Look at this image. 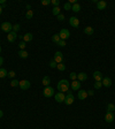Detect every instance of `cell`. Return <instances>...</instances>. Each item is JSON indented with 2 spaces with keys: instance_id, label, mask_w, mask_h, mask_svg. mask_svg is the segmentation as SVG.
Here are the masks:
<instances>
[{
  "instance_id": "1",
  "label": "cell",
  "mask_w": 115,
  "mask_h": 129,
  "mask_svg": "<svg viewBox=\"0 0 115 129\" xmlns=\"http://www.w3.org/2000/svg\"><path fill=\"white\" fill-rule=\"evenodd\" d=\"M70 88V83L67 80H60L58 82V90L60 92H67Z\"/></svg>"
},
{
  "instance_id": "2",
  "label": "cell",
  "mask_w": 115,
  "mask_h": 129,
  "mask_svg": "<svg viewBox=\"0 0 115 129\" xmlns=\"http://www.w3.org/2000/svg\"><path fill=\"white\" fill-rule=\"evenodd\" d=\"M43 95H44V97H46V98H51L53 97L55 92H54V89L52 87H45L44 89V91H43Z\"/></svg>"
},
{
  "instance_id": "3",
  "label": "cell",
  "mask_w": 115,
  "mask_h": 129,
  "mask_svg": "<svg viewBox=\"0 0 115 129\" xmlns=\"http://www.w3.org/2000/svg\"><path fill=\"white\" fill-rule=\"evenodd\" d=\"M67 96H66V99H64V104L66 105H71V104L74 103V100H75V97H74L73 92L70 91V90H68L67 91Z\"/></svg>"
},
{
  "instance_id": "4",
  "label": "cell",
  "mask_w": 115,
  "mask_h": 129,
  "mask_svg": "<svg viewBox=\"0 0 115 129\" xmlns=\"http://www.w3.org/2000/svg\"><path fill=\"white\" fill-rule=\"evenodd\" d=\"M59 36H60V39L67 41L69 37H70V32H69V30H67V29H61L60 32H59Z\"/></svg>"
},
{
  "instance_id": "5",
  "label": "cell",
  "mask_w": 115,
  "mask_h": 129,
  "mask_svg": "<svg viewBox=\"0 0 115 129\" xmlns=\"http://www.w3.org/2000/svg\"><path fill=\"white\" fill-rule=\"evenodd\" d=\"M1 30L4 31V32H11L13 31V26H12V23L9 22H2V24H1Z\"/></svg>"
},
{
  "instance_id": "6",
  "label": "cell",
  "mask_w": 115,
  "mask_h": 129,
  "mask_svg": "<svg viewBox=\"0 0 115 129\" xmlns=\"http://www.w3.org/2000/svg\"><path fill=\"white\" fill-rule=\"evenodd\" d=\"M19 87H20L22 90H28V89L31 87V83H30V81H28V80H22V81H20Z\"/></svg>"
},
{
  "instance_id": "7",
  "label": "cell",
  "mask_w": 115,
  "mask_h": 129,
  "mask_svg": "<svg viewBox=\"0 0 115 129\" xmlns=\"http://www.w3.org/2000/svg\"><path fill=\"white\" fill-rule=\"evenodd\" d=\"M54 98H55V102H58V103H64L66 95L63 92H57L54 95Z\"/></svg>"
},
{
  "instance_id": "8",
  "label": "cell",
  "mask_w": 115,
  "mask_h": 129,
  "mask_svg": "<svg viewBox=\"0 0 115 129\" xmlns=\"http://www.w3.org/2000/svg\"><path fill=\"white\" fill-rule=\"evenodd\" d=\"M53 60L57 62V63H61L63 62V54L62 52H55V54H54V57H53Z\"/></svg>"
},
{
  "instance_id": "9",
  "label": "cell",
  "mask_w": 115,
  "mask_h": 129,
  "mask_svg": "<svg viewBox=\"0 0 115 129\" xmlns=\"http://www.w3.org/2000/svg\"><path fill=\"white\" fill-rule=\"evenodd\" d=\"M69 24L74 28H78L79 26V20L76 17V16H71L70 19H69Z\"/></svg>"
},
{
  "instance_id": "10",
  "label": "cell",
  "mask_w": 115,
  "mask_h": 129,
  "mask_svg": "<svg viewBox=\"0 0 115 129\" xmlns=\"http://www.w3.org/2000/svg\"><path fill=\"white\" fill-rule=\"evenodd\" d=\"M114 113H112V112H106L105 114V121L107 122V123H110V122H113L114 121Z\"/></svg>"
},
{
  "instance_id": "11",
  "label": "cell",
  "mask_w": 115,
  "mask_h": 129,
  "mask_svg": "<svg viewBox=\"0 0 115 129\" xmlns=\"http://www.w3.org/2000/svg\"><path fill=\"white\" fill-rule=\"evenodd\" d=\"M16 38H17V34L14 32V31H11L8 35H7V41H9V43H14L16 41Z\"/></svg>"
},
{
  "instance_id": "12",
  "label": "cell",
  "mask_w": 115,
  "mask_h": 129,
  "mask_svg": "<svg viewBox=\"0 0 115 129\" xmlns=\"http://www.w3.org/2000/svg\"><path fill=\"white\" fill-rule=\"evenodd\" d=\"M93 78L96 82H101L102 78H104V75L101 74V72H98V70H97V72L93 73Z\"/></svg>"
},
{
  "instance_id": "13",
  "label": "cell",
  "mask_w": 115,
  "mask_h": 129,
  "mask_svg": "<svg viewBox=\"0 0 115 129\" xmlns=\"http://www.w3.org/2000/svg\"><path fill=\"white\" fill-rule=\"evenodd\" d=\"M70 88L73 89V90H79L81 89V82H79L78 80H76V81H73V82L70 83Z\"/></svg>"
},
{
  "instance_id": "14",
  "label": "cell",
  "mask_w": 115,
  "mask_h": 129,
  "mask_svg": "<svg viewBox=\"0 0 115 129\" xmlns=\"http://www.w3.org/2000/svg\"><path fill=\"white\" fill-rule=\"evenodd\" d=\"M77 97H78V99H81V100L86 99V97H88V91H85V90H79L78 92H77Z\"/></svg>"
},
{
  "instance_id": "15",
  "label": "cell",
  "mask_w": 115,
  "mask_h": 129,
  "mask_svg": "<svg viewBox=\"0 0 115 129\" xmlns=\"http://www.w3.org/2000/svg\"><path fill=\"white\" fill-rule=\"evenodd\" d=\"M106 7H107V2L104 1V0H99V1L97 2V8L99 10H104Z\"/></svg>"
},
{
  "instance_id": "16",
  "label": "cell",
  "mask_w": 115,
  "mask_h": 129,
  "mask_svg": "<svg viewBox=\"0 0 115 129\" xmlns=\"http://www.w3.org/2000/svg\"><path fill=\"white\" fill-rule=\"evenodd\" d=\"M101 83H102V85H104V87L109 88L110 85H112V80H110L109 77H104L102 78V81H101Z\"/></svg>"
},
{
  "instance_id": "17",
  "label": "cell",
  "mask_w": 115,
  "mask_h": 129,
  "mask_svg": "<svg viewBox=\"0 0 115 129\" xmlns=\"http://www.w3.org/2000/svg\"><path fill=\"white\" fill-rule=\"evenodd\" d=\"M32 38H33V36H32V34L31 32H28V34H26L24 36L22 37V39H23V41H32Z\"/></svg>"
},
{
  "instance_id": "18",
  "label": "cell",
  "mask_w": 115,
  "mask_h": 129,
  "mask_svg": "<svg viewBox=\"0 0 115 129\" xmlns=\"http://www.w3.org/2000/svg\"><path fill=\"white\" fill-rule=\"evenodd\" d=\"M93 28H92V27H85V28H84V34H85V35H89V36H92V35H93Z\"/></svg>"
},
{
  "instance_id": "19",
  "label": "cell",
  "mask_w": 115,
  "mask_h": 129,
  "mask_svg": "<svg viewBox=\"0 0 115 129\" xmlns=\"http://www.w3.org/2000/svg\"><path fill=\"white\" fill-rule=\"evenodd\" d=\"M86 78H88V75H86L85 73H78V74H77V80H78L79 82H83Z\"/></svg>"
},
{
  "instance_id": "20",
  "label": "cell",
  "mask_w": 115,
  "mask_h": 129,
  "mask_svg": "<svg viewBox=\"0 0 115 129\" xmlns=\"http://www.w3.org/2000/svg\"><path fill=\"white\" fill-rule=\"evenodd\" d=\"M28 55H29V53H28L26 50H20V51H19V57L22 58V59H26Z\"/></svg>"
},
{
  "instance_id": "21",
  "label": "cell",
  "mask_w": 115,
  "mask_h": 129,
  "mask_svg": "<svg viewBox=\"0 0 115 129\" xmlns=\"http://www.w3.org/2000/svg\"><path fill=\"white\" fill-rule=\"evenodd\" d=\"M42 83L45 85V87H50V83H51V78L48 77V76H44L43 77V81Z\"/></svg>"
},
{
  "instance_id": "22",
  "label": "cell",
  "mask_w": 115,
  "mask_h": 129,
  "mask_svg": "<svg viewBox=\"0 0 115 129\" xmlns=\"http://www.w3.org/2000/svg\"><path fill=\"white\" fill-rule=\"evenodd\" d=\"M8 76V72L5 68H0V78H5Z\"/></svg>"
},
{
  "instance_id": "23",
  "label": "cell",
  "mask_w": 115,
  "mask_h": 129,
  "mask_svg": "<svg viewBox=\"0 0 115 129\" xmlns=\"http://www.w3.org/2000/svg\"><path fill=\"white\" fill-rule=\"evenodd\" d=\"M71 10H73V12H75V13H78L79 10H81V6H79V4H75V5H73Z\"/></svg>"
},
{
  "instance_id": "24",
  "label": "cell",
  "mask_w": 115,
  "mask_h": 129,
  "mask_svg": "<svg viewBox=\"0 0 115 129\" xmlns=\"http://www.w3.org/2000/svg\"><path fill=\"white\" fill-rule=\"evenodd\" d=\"M52 41H53V43H57V44L60 41V36H59V34L53 35V36H52Z\"/></svg>"
},
{
  "instance_id": "25",
  "label": "cell",
  "mask_w": 115,
  "mask_h": 129,
  "mask_svg": "<svg viewBox=\"0 0 115 129\" xmlns=\"http://www.w3.org/2000/svg\"><path fill=\"white\" fill-rule=\"evenodd\" d=\"M57 68H58V70H60V72H63V70L66 69V65H64L63 62H61V63H58Z\"/></svg>"
},
{
  "instance_id": "26",
  "label": "cell",
  "mask_w": 115,
  "mask_h": 129,
  "mask_svg": "<svg viewBox=\"0 0 115 129\" xmlns=\"http://www.w3.org/2000/svg\"><path fill=\"white\" fill-rule=\"evenodd\" d=\"M114 111H115L114 104H108V105H107V112H112V113H113Z\"/></svg>"
},
{
  "instance_id": "27",
  "label": "cell",
  "mask_w": 115,
  "mask_h": 129,
  "mask_svg": "<svg viewBox=\"0 0 115 129\" xmlns=\"http://www.w3.org/2000/svg\"><path fill=\"white\" fill-rule=\"evenodd\" d=\"M60 7H54V8H53L52 9V14L53 15H55V16H58L59 15V14H60Z\"/></svg>"
},
{
  "instance_id": "28",
  "label": "cell",
  "mask_w": 115,
  "mask_h": 129,
  "mask_svg": "<svg viewBox=\"0 0 115 129\" xmlns=\"http://www.w3.org/2000/svg\"><path fill=\"white\" fill-rule=\"evenodd\" d=\"M26 17L28 20H31L32 17H33V12H32V10H28L26 14Z\"/></svg>"
},
{
  "instance_id": "29",
  "label": "cell",
  "mask_w": 115,
  "mask_h": 129,
  "mask_svg": "<svg viewBox=\"0 0 115 129\" xmlns=\"http://www.w3.org/2000/svg\"><path fill=\"white\" fill-rule=\"evenodd\" d=\"M19 84H20V81H17V80H12V82H11V87H13V88H15V87H19Z\"/></svg>"
},
{
  "instance_id": "30",
  "label": "cell",
  "mask_w": 115,
  "mask_h": 129,
  "mask_svg": "<svg viewBox=\"0 0 115 129\" xmlns=\"http://www.w3.org/2000/svg\"><path fill=\"white\" fill-rule=\"evenodd\" d=\"M69 77H70V80H73V81H76L77 80V74L76 73H70V75H69Z\"/></svg>"
},
{
  "instance_id": "31",
  "label": "cell",
  "mask_w": 115,
  "mask_h": 129,
  "mask_svg": "<svg viewBox=\"0 0 115 129\" xmlns=\"http://www.w3.org/2000/svg\"><path fill=\"white\" fill-rule=\"evenodd\" d=\"M71 7H73V5H70L69 2H66V4L63 5V8H64L66 10H70L71 9Z\"/></svg>"
},
{
  "instance_id": "32",
  "label": "cell",
  "mask_w": 115,
  "mask_h": 129,
  "mask_svg": "<svg viewBox=\"0 0 115 129\" xmlns=\"http://www.w3.org/2000/svg\"><path fill=\"white\" fill-rule=\"evenodd\" d=\"M20 29H21V26H20V24H17V23L13 26V31H14V32H17Z\"/></svg>"
},
{
  "instance_id": "33",
  "label": "cell",
  "mask_w": 115,
  "mask_h": 129,
  "mask_svg": "<svg viewBox=\"0 0 115 129\" xmlns=\"http://www.w3.org/2000/svg\"><path fill=\"white\" fill-rule=\"evenodd\" d=\"M19 47H20V50H24L26 48V41H20V44H19Z\"/></svg>"
},
{
  "instance_id": "34",
  "label": "cell",
  "mask_w": 115,
  "mask_h": 129,
  "mask_svg": "<svg viewBox=\"0 0 115 129\" xmlns=\"http://www.w3.org/2000/svg\"><path fill=\"white\" fill-rule=\"evenodd\" d=\"M15 75H16V73L14 72V70H11V72H8V77H9V78L15 77Z\"/></svg>"
},
{
  "instance_id": "35",
  "label": "cell",
  "mask_w": 115,
  "mask_h": 129,
  "mask_svg": "<svg viewBox=\"0 0 115 129\" xmlns=\"http://www.w3.org/2000/svg\"><path fill=\"white\" fill-rule=\"evenodd\" d=\"M51 4H53L54 7H59V5H60V0H52Z\"/></svg>"
},
{
  "instance_id": "36",
  "label": "cell",
  "mask_w": 115,
  "mask_h": 129,
  "mask_svg": "<svg viewBox=\"0 0 115 129\" xmlns=\"http://www.w3.org/2000/svg\"><path fill=\"white\" fill-rule=\"evenodd\" d=\"M102 87V83L101 82H96L94 83V89H100Z\"/></svg>"
},
{
  "instance_id": "37",
  "label": "cell",
  "mask_w": 115,
  "mask_h": 129,
  "mask_svg": "<svg viewBox=\"0 0 115 129\" xmlns=\"http://www.w3.org/2000/svg\"><path fill=\"white\" fill-rule=\"evenodd\" d=\"M57 66H58V63L54 60H52V61L50 62V67L51 68H57Z\"/></svg>"
},
{
  "instance_id": "38",
  "label": "cell",
  "mask_w": 115,
  "mask_h": 129,
  "mask_svg": "<svg viewBox=\"0 0 115 129\" xmlns=\"http://www.w3.org/2000/svg\"><path fill=\"white\" fill-rule=\"evenodd\" d=\"M58 45H59V46H61V47H64V46H66V41H62V39H60V41L58 43Z\"/></svg>"
},
{
  "instance_id": "39",
  "label": "cell",
  "mask_w": 115,
  "mask_h": 129,
  "mask_svg": "<svg viewBox=\"0 0 115 129\" xmlns=\"http://www.w3.org/2000/svg\"><path fill=\"white\" fill-rule=\"evenodd\" d=\"M50 4H51V0H42V5L48 6Z\"/></svg>"
},
{
  "instance_id": "40",
  "label": "cell",
  "mask_w": 115,
  "mask_h": 129,
  "mask_svg": "<svg viewBox=\"0 0 115 129\" xmlns=\"http://www.w3.org/2000/svg\"><path fill=\"white\" fill-rule=\"evenodd\" d=\"M57 17H58V20H59V21H63V20H64V19H66L63 14H59V15L57 16Z\"/></svg>"
},
{
  "instance_id": "41",
  "label": "cell",
  "mask_w": 115,
  "mask_h": 129,
  "mask_svg": "<svg viewBox=\"0 0 115 129\" xmlns=\"http://www.w3.org/2000/svg\"><path fill=\"white\" fill-rule=\"evenodd\" d=\"M93 95H94L93 90H89V91H88V96H93Z\"/></svg>"
},
{
  "instance_id": "42",
  "label": "cell",
  "mask_w": 115,
  "mask_h": 129,
  "mask_svg": "<svg viewBox=\"0 0 115 129\" xmlns=\"http://www.w3.org/2000/svg\"><path fill=\"white\" fill-rule=\"evenodd\" d=\"M4 63V58L2 57H0V68H1V65Z\"/></svg>"
},
{
  "instance_id": "43",
  "label": "cell",
  "mask_w": 115,
  "mask_h": 129,
  "mask_svg": "<svg viewBox=\"0 0 115 129\" xmlns=\"http://www.w3.org/2000/svg\"><path fill=\"white\" fill-rule=\"evenodd\" d=\"M2 116H4V112H2V111H1V109H0V119H1V118H2Z\"/></svg>"
},
{
  "instance_id": "44",
  "label": "cell",
  "mask_w": 115,
  "mask_h": 129,
  "mask_svg": "<svg viewBox=\"0 0 115 129\" xmlns=\"http://www.w3.org/2000/svg\"><path fill=\"white\" fill-rule=\"evenodd\" d=\"M26 8H28V10H31V6H30V5H26Z\"/></svg>"
},
{
  "instance_id": "45",
  "label": "cell",
  "mask_w": 115,
  "mask_h": 129,
  "mask_svg": "<svg viewBox=\"0 0 115 129\" xmlns=\"http://www.w3.org/2000/svg\"><path fill=\"white\" fill-rule=\"evenodd\" d=\"M1 13H2V6H0V15H1Z\"/></svg>"
},
{
  "instance_id": "46",
  "label": "cell",
  "mask_w": 115,
  "mask_h": 129,
  "mask_svg": "<svg viewBox=\"0 0 115 129\" xmlns=\"http://www.w3.org/2000/svg\"><path fill=\"white\" fill-rule=\"evenodd\" d=\"M0 53H1V46H0Z\"/></svg>"
},
{
  "instance_id": "47",
  "label": "cell",
  "mask_w": 115,
  "mask_h": 129,
  "mask_svg": "<svg viewBox=\"0 0 115 129\" xmlns=\"http://www.w3.org/2000/svg\"><path fill=\"white\" fill-rule=\"evenodd\" d=\"M114 116H115V111H114Z\"/></svg>"
}]
</instances>
